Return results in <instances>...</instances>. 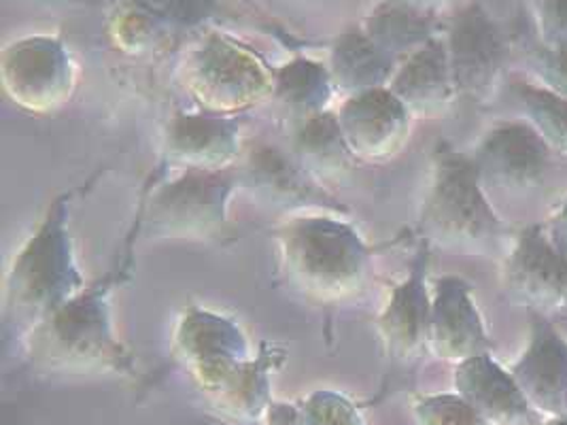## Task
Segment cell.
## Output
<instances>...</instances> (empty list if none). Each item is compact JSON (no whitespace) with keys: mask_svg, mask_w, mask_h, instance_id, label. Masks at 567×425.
Returning <instances> with one entry per match:
<instances>
[{"mask_svg":"<svg viewBox=\"0 0 567 425\" xmlns=\"http://www.w3.org/2000/svg\"><path fill=\"white\" fill-rule=\"evenodd\" d=\"M542 425H567V415L566 417H557V419H548Z\"/></svg>","mask_w":567,"mask_h":425,"instance_id":"e575fe53","label":"cell"},{"mask_svg":"<svg viewBox=\"0 0 567 425\" xmlns=\"http://www.w3.org/2000/svg\"><path fill=\"white\" fill-rule=\"evenodd\" d=\"M302 425H363L355 406L334 392L312 394L300 413Z\"/></svg>","mask_w":567,"mask_h":425,"instance_id":"f1b7e54d","label":"cell"},{"mask_svg":"<svg viewBox=\"0 0 567 425\" xmlns=\"http://www.w3.org/2000/svg\"><path fill=\"white\" fill-rule=\"evenodd\" d=\"M529 7L540 48L567 52V0H529Z\"/></svg>","mask_w":567,"mask_h":425,"instance_id":"83f0119b","label":"cell"},{"mask_svg":"<svg viewBox=\"0 0 567 425\" xmlns=\"http://www.w3.org/2000/svg\"><path fill=\"white\" fill-rule=\"evenodd\" d=\"M336 85L330 69L315 60L298 58L275 75L272 96L300 124L328 111Z\"/></svg>","mask_w":567,"mask_h":425,"instance_id":"7402d4cb","label":"cell"},{"mask_svg":"<svg viewBox=\"0 0 567 425\" xmlns=\"http://www.w3.org/2000/svg\"><path fill=\"white\" fill-rule=\"evenodd\" d=\"M388 87L409 108L414 120L444 117L460 99L444 39H432L404 60Z\"/></svg>","mask_w":567,"mask_h":425,"instance_id":"e0dca14e","label":"cell"},{"mask_svg":"<svg viewBox=\"0 0 567 425\" xmlns=\"http://www.w3.org/2000/svg\"><path fill=\"white\" fill-rule=\"evenodd\" d=\"M293 156L312 182H340L358 162L342 136L338 115L332 111L298 124Z\"/></svg>","mask_w":567,"mask_h":425,"instance_id":"d6986e66","label":"cell"},{"mask_svg":"<svg viewBox=\"0 0 567 425\" xmlns=\"http://www.w3.org/2000/svg\"><path fill=\"white\" fill-rule=\"evenodd\" d=\"M550 149L527 122H508L491 131L474 154L485 194L527 196L544 186Z\"/></svg>","mask_w":567,"mask_h":425,"instance_id":"9c48e42d","label":"cell"},{"mask_svg":"<svg viewBox=\"0 0 567 425\" xmlns=\"http://www.w3.org/2000/svg\"><path fill=\"white\" fill-rule=\"evenodd\" d=\"M166 159L183 170L221 173L240 156V131L230 117L177 113L166 128Z\"/></svg>","mask_w":567,"mask_h":425,"instance_id":"9a60e30c","label":"cell"},{"mask_svg":"<svg viewBox=\"0 0 567 425\" xmlns=\"http://www.w3.org/2000/svg\"><path fill=\"white\" fill-rule=\"evenodd\" d=\"M66 212V198H58L7 272L4 315L27 332L85 290Z\"/></svg>","mask_w":567,"mask_h":425,"instance_id":"7a4b0ae2","label":"cell"},{"mask_svg":"<svg viewBox=\"0 0 567 425\" xmlns=\"http://www.w3.org/2000/svg\"><path fill=\"white\" fill-rule=\"evenodd\" d=\"M416 425H487L474 406L460 394H440L414 402Z\"/></svg>","mask_w":567,"mask_h":425,"instance_id":"4316f807","label":"cell"},{"mask_svg":"<svg viewBox=\"0 0 567 425\" xmlns=\"http://www.w3.org/2000/svg\"><path fill=\"white\" fill-rule=\"evenodd\" d=\"M511 374L544 422L567 415V341L550 319L532 313V339Z\"/></svg>","mask_w":567,"mask_h":425,"instance_id":"4fadbf2b","label":"cell"},{"mask_svg":"<svg viewBox=\"0 0 567 425\" xmlns=\"http://www.w3.org/2000/svg\"><path fill=\"white\" fill-rule=\"evenodd\" d=\"M446 53L460 96L487 105L499 94L508 62L511 41L491 20L481 2H470L446 28Z\"/></svg>","mask_w":567,"mask_h":425,"instance_id":"52a82bcc","label":"cell"},{"mask_svg":"<svg viewBox=\"0 0 567 425\" xmlns=\"http://www.w3.org/2000/svg\"><path fill=\"white\" fill-rule=\"evenodd\" d=\"M243 179L275 200L285 203H307L312 194H319L312 179L298 164H289L281 154L270 149L251 156Z\"/></svg>","mask_w":567,"mask_h":425,"instance_id":"603a6c76","label":"cell"},{"mask_svg":"<svg viewBox=\"0 0 567 425\" xmlns=\"http://www.w3.org/2000/svg\"><path fill=\"white\" fill-rule=\"evenodd\" d=\"M516 96L527 115V124L540 134L550 152L567 158V101L542 85L516 83Z\"/></svg>","mask_w":567,"mask_h":425,"instance_id":"cb8c5ba5","label":"cell"},{"mask_svg":"<svg viewBox=\"0 0 567 425\" xmlns=\"http://www.w3.org/2000/svg\"><path fill=\"white\" fill-rule=\"evenodd\" d=\"M372 43L391 55L398 64L440 37L439 15L413 9L398 0H385L361 28Z\"/></svg>","mask_w":567,"mask_h":425,"instance_id":"44dd1931","label":"cell"},{"mask_svg":"<svg viewBox=\"0 0 567 425\" xmlns=\"http://www.w3.org/2000/svg\"><path fill=\"white\" fill-rule=\"evenodd\" d=\"M427 253L421 251L411 274L393 288L377 330L389 355L400 362H413L430 351L432 298L425 286Z\"/></svg>","mask_w":567,"mask_h":425,"instance_id":"2e32d148","label":"cell"},{"mask_svg":"<svg viewBox=\"0 0 567 425\" xmlns=\"http://www.w3.org/2000/svg\"><path fill=\"white\" fill-rule=\"evenodd\" d=\"M183 85L205 113L228 117L272 96L275 77L258 55L221 34L189 53Z\"/></svg>","mask_w":567,"mask_h":425,"instance_id":"5b68a950","label":"cell"},{"mask_svg":"<svg viewBox=\"0 0 567 425\" xmlns=\"http://www.w3.org/2000/svg\"><path fill=\"white\" fill-rule=\"evenodd\" d=\"M34 362L62 371H120L128 366V351L115 336L109 293L83 290L28 332Z\"/></svg>","mask_w":567,"mask_h":425,"instance_id":"277c9868","label":"cell"},{"mask_svg":"<svg viewBox=\"0 0 567 425\" xmlns=\"http://www.w3.org/2000/svg\"><path fill=\"white\" fill-rule=\"evenodd\" d=\"M419 226L430 245L453 253H487L495 245L502 224L481 187L474 158L440 145Z\"/></svg>","mask_w":567,"mask_h":425,"instance_id":"3957f363","label":"cell"},{"mask_svg":"<svg viewBox=\"0 0 567 425\" xmlns=\"http://www.w3.org/2000/svg\"><path fill=\"white\" fill-rule=\"evenodd\" d=\"M175 351L200 387L213 396L251 360L249 343L233 319L205 309L183 313L175 330Z\"/></svg>","mask_w":567,"mask_h":425,"instance_id":"30bf717a","label":"cell"},{"mask_svg":"<svg viewBox=\"0 0 567 425\" xmlns=\"http://www.w3.org/2000/svg\"><path fill=\"white\" fill-rule=\"evenodd\" d=\"M398 2H404V4H409L413 9L432 13V15H440L444 9L455 7L460 0H398Z\"/></svg>","mask_w":567,"mask_h":425,"instance_id":"836d02e7","label":"cell"},{"mask_svg":"<svg viewBox=\"0 0 567 425\" xmlns=\"http://www.w3.org/2000/svg\"><path fill=\"white\" fill-rule=\"evenodd\" d=\"M398 62L383 52L363 30H349L338 37L330 58V75L336 90L349 96L374 87H388Z\"/></svg>","mask_w":567,"mask_h":425,"instance_id":"ffe728a7","label":"cell"},{"mask_svg":"<svg viewBox=\"0 0 567 425\" xmlns=\"http://www.w3.org/2000/svg\"><path fill=\"white\" fill-rule=\"evenodd\" d=\"M266 425H302V419L289 404H270L266 408Z\"/></svg>","mask_w":567,"mask_h":425,"instance_id":"d6a6232c","label":"cell"},{"mask_svg":"<svg viewBox=\"0 0 567 425\" xmlns=\"http://www.w3.org/2000/svg\"><path fill=\"white\" fill-rule=\"evenodd\" d=\"M430 351L444 362L462 364L487 355L491 341L483 318L462 277H442L432 296Z\"/></svg>","mask_w":567,"mask_h":425,"instance_id":"5bb4252c","label":"cell"},{"mask_svg":"<svg viewBox=\"0 0 567 425\" xmlns=\"http://www.w3.org/2000/svg\"><path fill=\"white\" fill-rule=\"evenodd\" d=\"M302 2H326V0H302Z\"/></svg>","mask_w":567,"mask_h":425,"instance_id":"d590c367","label":"cell"},{"mask_svg":"<svg viewBox=\"0 0 567 425\" xmlns=\"http://www.w3.org/2000/svg\"><path fill=\"white\" fill-rule=\"evenodd\" d=\"M338 124L358 162H388L395 158L413 133V115L389 87H374L347 96Z\"/></svg>","mask_w":567,"mask_h":425,"instance_id":"7c38bea8","label":"cell"},{"mask_svg":"<svg viewBox=\"0 0 567 425\" xmlns=\"http://www.w3.org/2000/svg\"><path fill=\"white\" fill-rule=\"evenodd\" d=\"M266 351H261L259 360H249L240 371L234 374L233 381L215 394L221 406L233 413L234 417H256L264 408H268V362Z\"/></svg>","mask_w":567,"mask_h":425,"instance_id":"484cf974","label":"cell"},{"mask_svg":"<svg viewBox=\"0 0 567 425\" xmlns=\"http://www.w3.org/2000/svg\"><path fill=\"white\" fill-rule=\"evenodd\" d=\"M234 182L228 170H185L179 179L155 189L143 219L150 239H207L228 217Z\"/></svg>","mask_w":567,"mask_h":425,"instance_id":"8992f818","label":"cell"},{"mask_svg":"<svg viewBox=\"0 0 567 425\" xmlns=\"http://www.w3.org/2000/svg\"><path fill=\"white\" fill-rule=\"evenodd\" d=\"M289 283L319 302L360 296L370 277V249L358 230L332 215H302L277 232Z\"/></svg>","mask_w":567,"mask_h":425,"instance_id":"6da1fadb","label":"cell"},{"mask_svg":"<svg viewBox=\"0 0 567 425\" xmlns=\"http://www.w3.org/2000/svg\"><path fill=\"white\" fill-rule=\"evenodd\" d=\"M0 75L4 94L30 113L58 111L75 92L71 53L52 37H30L9 45L2 52Z\"/></svg>","mask_w":567,"mask_h":425,"instance_id":"ba28073f","label":"cell"},{"mask_svg":"<svg viewBox=\"0 0 567 425\" xmlns=\"http://www.w3.org/2000/svg\"><path fill=\"white\" fill-rule=\"evenodd\" d=\"M455 390L467 400L487 425H542L511 371L487 355L465 360L455 369Z\"/></svg>","mask_w":567,"mask_h":425,"instance_id":"ac0fdd59","label":"cell"},{"mask_svg":"<svg viewBox=\"0 0 567 425\" xmlns=\"http://www.w3.org/2000/svg\"><path fill=\"white\" fill-rule=\"evenodd\" d=\"M171 24L141 0H126L111 20V34L124 52L143 53L164 43Z\"/></svg>","mask_w":567,"mask_h":425,"instance_id":"d4e9b609","label":"cell"},{"mask_svg":"<svg viewBox=\"0 0 567 425\" xmlns=\"http://www.w3.org/2000/svg\"><path fill=\"white\" fill-rule=\"evenodd\" d=\"M550 245L567 258V200L561 205V209L555 212L548 221V230H544Z\"/></svg>","mask_w":567,"mask_h":425,"instance_id":"1f68e13d","label":"cell"},{"mask_svg":"<svg viewBox=\"0 0 567 425\" xmlns=\"http://www.w3.org/2000/svg\"><path fill=\"white\" fill-rule=\"evenodd\" d=\"M504 293L518 307L540 315L567 313V258L546 237L540 226L520 232L502 268Z\"/></svg>","mask_w":567,"mask_h":425,"instance_id":"8fae6325","label":"cell"},{"mask_svg":"<svg viewBox=\"0 0 567 425\" xmlns=\"http://www.w3.org/2000/svg\"><path fill=\"white\" fill-rule=\"evenodd\" d=\"M529 69L538 75L544 90L567 101V52L536 48L529 55Z\"/></svg>","mask_w":567,"mask_h":425,"instance_id":"f546056e","label":"cell"},{"mask_svg":"<svg viewBox=\"0 0 567 425\" xmlns=\"http://www.w3.org/2000/svg\"><path fill=\"white\" fill-rule=\"evenodd\" d=\"M157 15H162L171 27L198 22L208 9L210 0H141Z\"/></svg>","mask_w":567,"mask_h":425,"instance_id":"4dcf8cb0","label":"cell"}]
</instances>
